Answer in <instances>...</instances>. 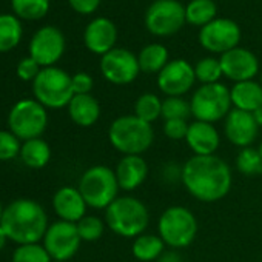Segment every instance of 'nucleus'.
I'll list each match as a JSON object with an SVG mask.
<instances>
[{
    "label": "nucleus",
    "instance_id": "obj_1",
    "mask_svg": "<svg viewBox=\"0 0 262 262\" xmlns=\"http://www.w3.org/2000/svg\"><path fill=\"white\" fill-rule=\"evenodd\" d=\"M181 182L194 199L213 204L230 193L233 173L230 165L216 155L191 156L181 168Z\"/></svg>",
    "mask_w": 262,
    "mask_h": 262
},
{
    "label": "nucleus",
    "instance_id": "obj_2",
    "mask_svg": "<svg viewBox=\"0 0 262 262\" xmlns=\"http://www.w3.org/2000/svg\"><path fill=\"white\" fill-rule=\"evenodd\" d=\"M0 225L5 230L10 241L24 244H39L50 227L48 216L43 207L28 198L13 201L5 207Z\"/></svg>",
    "mask_w": 262,
    "mask_h": 262
},
{
    "label": "nucleus",
    "instance_id": "obj_3",
    "mask_svg": "<svg viewBox=\"0 0 262 262\" xmlns=\"http://www.w3.org/2000/svg\"><path fill=\"white\" fill-rule=\"evenodd\" d=\"M108 141L123 156H142L155 142V129L151 123L141 120L138 116L125 114L111 122Z\"/></svg>",
    "mask_w": 262,
    "mask_h": 262
},
{
    "label": "nucleus",
    "instance_id": "obj_4",
    "mask_svg": "<svg viewBox=\"0 0 262 262\" xmlns=\"http://www.w3.org/2000/svg\"><path fill=\"white\" fill-rule=\"evenodd\" d=\"M103 221L114 234L136 239L148 228L150 211L147 205L135 196H119L105 210Z\"/></svg>",
    "mask_w": 262,
    "mask_h": 262
},
{
    "label": "nucleus",
    "instance_id": "obj_5",
    "mask_svg": "<svg viewBox=\"0 0 262 262\" xmlns=\"http://www.w3.org/2000/svg\"><path fill=\"white\" fill-rule=\"evenodd\" d=\"M199 224L194 213L184 205L165 208L158 221V234L173 250L187 248L198 236Z\"/></svg>",
    "mask_w": 262,
    "mask_h": 262
},
{
    "label": "nucleus",
    "instance_id": "obj_6",
    "mask_svg": "<svg viewBox=\"0 0 262 262\" xmlns=\"http://www.w3.org/2000/svg\"><path fill=\"white\" fill-rule=\"evenodd\" d=\"M79 191L86 205L94 210H106L119 196V182L114 170L106 165L90 167L79 181Z\"/></svg>",
    "mask_w": 262,
    "mask_h": 262
},
{
    "label": "nucleus",
    "instance_id": "obj_7",
    "mask_svg": "<svg viewBox=\"0 0 262 262\" xmlns=\"http://www.w3.org/2000/svg\"><path fill=\"white\" fill-rule=\"evenodd\" d=\"M33 93L45 108L59 110L68 106L74 97L71 76L57 67L42 68L33 82Z\"/></svg>",
    "mask_w": 262,
    "mask_h": 262
},
{
    "label": "nucleus",
    "instance_id": "obj_8",
    "mask_svg": "<svg viewBox=\"0 0 262 262\" xmlns=\"http://www.w3.org/2000/svg\"><path fill=\"white\" fill-rule=\"evenodd\" d=\"M231 106L230 90L221 82L201 85L190 99L191 116L194 120L208 123L224 120L233 110Z\"/></svg>",
    "mask_w": 262,
    "mask_h": 262
},
{
    "label": "nucleus",
    "instance_id": "obj_9",
    "mask_svg": "<svg viewBox=\"0 0 262 262\" xmlns=\"http://www.w3.org/2000/svg\"><path fill=\"white\" fill-rule=\"evenodd\" d=\"M48 125L47 108L36 99L19 100L8 113L11 133L22 142L40 138Z\"/></svg>",
    "mask_w": 262,
    "mask_h": 262
},
{
    "label": "nucleus",
    "instance_id": "obj_10",
    "mask_svg": "<svg viewBox=\"0 0 262 262\" xmlns=\"http://www.w3.org/2000/svg\"><path fill=\"white\" fill-rule=\"evenodd\" d=\"M185 22V7L179 0H155L145 13L147 30L161 37L176 34Z\"/></svg>",
    "mask_w": 262,
    "mask_h": 262
},
{
    "label": "nucleus",
    "instance_id": "obj_11",
    "mask_svg": "<svg viewBox=\"0 0 262 262\" xmlns=\"http://www.w3.org/2000/svg\"><path fill=\"white\" fill-rule=\"evenodd\" d=\"M100 73L113 85H128L141 73L138 56L125 48H113L100 57Z\"/></svg>",
    "mask_w": 262,
    "mask_h": 262
},
{
    "label": "nucleus",
    "instance_id": "obj_12",
    "mask_svg": "<svg viewBox=\"0 0 262 262\" xmlns=\"http://www.w3.org/2000/svg\"><path fill=\"white\" fill-rule=\"evenodd\" d=\"M80 242L76 224L60 219L50 224L43 236V247L53 260H70L79 251Z\"/></svg>",
    "mask_w": 262,
    "mask_h": 262
},
{
    "label": "nucleus",
    "instance_id": "obj_13",
    "mask_svg": "<svg viewBox=\"0 0 262 262\" xmlns=\"http://www.w3.org/2000/svg\"><path fill=\"white\" fill-rule=\"evenodd\" d=\"M241 28L231 19H214L199 31V43L210 53L224 54L239 45Z\"/></svg>",
    "mask_w": 262,
    "mask_h": 262
},
{
    "label": "nucleus",
    "instance_id": "obj_14",
    "mask_svg": "<svg viewBox=\"0 0 262 262\" xmlns=\"http://www.w3.org/2000/svg\"><path fill=\"white\" fill-rule=\"evenodd\" d=\"M65 53L63 33L56 27H42L37 30L30 42V57H33L42 68L54 67Z\"/></svg>",
    "mask_w": 262,
    "mask_h": 262
},
{
    "label": "nucleus",
    "instance_id": "obj_15",
    "mask_svg": "<svg viewBox=\"0 0 262 262\" xmlns=\"http://www.w3.org/2000/svg\"><path fill=\"white\" fill-rule=\"evenodd\" d=\"M196 82L194 67L184 59L170 60L158 74V88L167 97H184Z\"/></svg>",
    "mask_w": 262,
    "mask_h": 262
},
{
    "label": "nucleus",
    "instance_id": "obj_16",
    "mask_svg": "<svg viewBox=\"0 0 262 262\" xmlns=\"http://www.w3.org/2000/svg\"><path fill=\"white\" fill-rule=\"evenodd\" d=\"M259 125L253 113L233 108L224 119V133L230 144L239 148L251 147L259 135Z\"/></svg>",
    "mask_w": 262,
    "mask_h": 262
},
{
    "label": "nucleus",
    "instance_id": "obj_17",
    "mask_svg": "<svg viewBox=\"0 0 262 262\" xmlns=\"http://www.w3.org/2000/svg\"><path fill=\"white\" fill-rule=\"evenodd\" d=\"M222 74L233 80L234 83L237 82H245V80H253L257 73H259V60L257 57L241 47H236L219 57Z\"/></svg>",
    "mask_w": 262,
    "mask_h": 262
},
{
    "label": "nucleus",
    "instance_id": "obj_18",
    "mask_svg": "<svg viewBox=\"0 0 262 262\" xmlns=\"http://www.w3.org/2000/svg\"><path fill=\"white\" fill-rule=\"evenodd\" d=\"M185 142L193 156H211L221 145V135L213 123L194 120L188 126Z\"/></svg>",
    "mask_w": 262,
    "mask_h": 262
},
{
    "label": "nucleus",
    "instance_id": "obj_19",
    "mask_svg": "<svg viewBox=\"0 0 262 262\" xmlns=\"http://www.w3.org/2000/svg\"><path fill=\"white\" fill-rule=\"evenodd\" d=\"M117 40V28L116 25L106 17H97L91 20L83 33L85 47L99 56L106 54L111 51Z\"/></svg>",
    "mask_w": 262,
    "mask_h": 262
},
{
    "label": "nucleus",
    "instance_id": "obj_20",
    "mask_svg": "<svg viewBox=\"0 0 262 262\" xmlns=\"http://www.w3.org/2000/svg\"><path fill=\"white\" fill-rule=\"evenodd\" d=\"M53 208L60 221L77 224L86 216V202L76 187H62L53 196Z\"/></svg>",
    "mask_w": 262,
    "mask_h": 262
},
{
    "label": "nucleus",
    "instance_id": "obj_21",
    "mask_svg": "<svg viewBox=\"0 0 262 262\" xmlns=\"http://www.w3.org/2000/svg\"><path fill=\"white\" fill-rule=\"evenodd\" d=\"M114 173L120 190L135 191L147 181L150 168L142 156H123L117 162Z\"/></svg>",
    "mask_w": 262,
    "mask_h": 262
},
{
    "label": "nucleus",
    "instance_id": "obj_22",
    "mask_svg": "<svg viewBox=\"0 0 262 262\" xmlns=\"http://www.w3.org/2000/svg\"><path fill=\"white\" fill-rule=\"evenodd\" d=\"M68 114L76 125L90 128L100 119V103L91 94H74L68 105Z\"/></svg>",
    "mask_w": 262,
    "mask_h": 262
},
{
    "label": "nucleus",
    "instance_id": "obj_23",
    "mask_svg": "<svg viewBox=\"0 0 262 262\" xmlns=\"http://www.w3.org/2000/svg\"><path fill=\"white\" fill-rule=\"evenodd\" d=\"M230 97L233 108L254 113L262 106V85L254 80L237 82L230 88Z\"/></svg>",
    "mask_w": 262,
    "mask_h": 262
},
{
    "label": "nucleus",
    "instance_id": "obj_24",
    "mask_svg": "<svg viewBox=\"0 0 262 262\" xmlns=\"http://www.w3.org/2000/svg\"><path fill=\"white\" fill-rule=\"evenodd\" d=\"M165 244L161 239L159 234H151V233H144L133 239V245H131V253L133 256L141 260V262H153L158 260L164 251H165Z\"/></svg>",
    "mask_w": 262,
    "mask_h": 262
},
{
    "label": "nucleus",
    "instance_id": "obj_25",
    "mask_svg": "<svg viewBox=\"0 0 262 262\" xmlns=\"http://www.w3.org/2000/svg\"><path fill=\"white\" fill-rule=\"evenodd\" d=\"M19 156L28 168L40 170L48 165V162L51 159V148H50L48 142H45L42 138L30 139L22 144Z\"/></svg>",
    "mask_w": 262,
    "mask_h": 262
},
{
    "label": "nucleus",
    "instance_id": "obj_26",
    "mask_svg": "<svg viewBox=\"0 0 262 262\" xmlns=\"http://www.w3.org/2000/svg\"><path fill=\"white\" fill-rule=\"evenodd\" d=\"M139 68L145 74H159L168 60V50L161 43H150L144 47L138 56Z\"/></svg>",
    "mask_w": 262,
    "mask_h": 262
},
{
    "label": "nucleus",
    "instance_id": "obj_27",
    "mask_svg": "<svg viewBox=\"0 0 262 262\" xmlns=\"http://www.w3.org/2000/svg\"><path fill=\"white\" fill-rule=\"evenodd\" d=\"M22 40V25L13 14H0V53L14 50Z\"/></svg>",
    "mask_w": 262,
    "mask_h": 262
},
{
    "label": "nucleus",
    "instance_id": "obj_28",
    "mask_svg": "<svg viewBox=\"0 0 262 262\" xmlns=\"http://www.w3.org/2000/svg\"><path fill=\"white\" fill-rule=\"evenodd\" d=\"M216 4L213 0H191L185 7L187 22L194 27H205L216 19Z\"/></svg>",
    "mask_w": 262,
    "mask_h": 262
},
{
    "label": "nucleus",
    "instance_id": "obj_29",
    "mask_svg": "<svg viewBox=\"0 0 262 262\" xmlns=\"http://www.w3.org/2000/svg\"><path fill=\"white\" fill-rule=\"evenodd\" d=\"M135 116L147 123L156 122L162 117V99L155 93H144L135 102Z\"/></svg>",
    "mask_w": 262,
    "mask_h": 262
},
{
    "label": "nucleus",
    "instance_id": "obj_30",
    "mask_svg": "<svg viewBox=\"0 0 262 262\" xmlns=\"http://www.w3.org/2000/svg\"><path fill=\"white\" fill-rule=\"evenodd\" d=\"M16 17L24 20H39L50 11V0H11Z\"/></svg>",
    "mask_w": 262,
    "mask_h": 262
},
{
    "label": "nucleus",
    "instance_id": "obj_31",
    "mask_svg": "<svg viewBox=\"0 0 262 262\" xmlns=\"http://www.w3.org/2000/svg\"><path fill=\"white\" fill-rule=\"evenodd\" d=\"M236 170L248 178L262 174V158L257 148H241L236 155Z\"/></svg>",
    "mask_w": 262,
    "mask_h": 262
},
{
    "label": "nucleus",
    "instance_id": "obj_32",
    "mask_svg": "<svg viewBox=\"0 0 262 262\" xmlns=\"http://www.w3.org/2000/svg\"><path fill=\"white\" fill-rule=\"evenodd\" d=\"M194 74L196 80L201 82V85L208 83H217L219 79L224 76L219 59L214 57H204L194 65Z\"/></svg>",
    "mask_w": 262,
    "mask_h": 262
},
{
    "label": "nucleus",
    "instance_id": "obj_33",
    "mask_svg": "<svg viewBox=\"0 0 262 262\" xmlns=\"http://www.w3.org/2000/svg\"><path fill=\"white\" fill-rule=\"evenodd\" d=\"M76 227H77V231H79V236H80L82 241L96 242L103 236L106 224H105L103 219H100L97 216L86 214L76 224Z\"/></svg>",
    "mask_w": 262,
    "mask_h": 262
},
{
    "label": "nucleus",
    "instance_id": "obj_34",
    "mask_svg": "<svg viewBox=\"0 0 262 262\" xmlns=\"http://www.w3.org/2000/svg\"><path fill=\"white\" fill-rule=\"evenodd\" d=\"M13 262H53L47 248L40 244L19 245L13 253Z\"/></svg>",
    "mask_w": 262,
    "mask_h": 262
},
{
    "label": "nucleus",
    "instance_id": "obj_35",
    "mask_svg": "<svg viewBox=\"0 0 262 262\" xmlns=\"http://www.w3.org/2000/svg\"><path fill=\"white\" fill-rule=\"evenodd\" d=\"M190 116H191L190 100H185L184 97H165L162 100L164 120H174V119L188 120Z\"/></svg>",
    "mask_w": 262,
    "mask_h": 262
},
{
    "label": "nucleus",
    "instance_id": "obj_36",
    "mask_svg": "<svg viewBox=\"0 0 262 262\" xmlns=\"http://www.w3.org/2000/svg\"><path fill=\"white\" fill-rule=\"evenodd\" d=\"M22 144L11 131L0 129V161H11L20 155Z\"/></svg>",
    "mask_w": 262,
    "mask_h": 262
},
{
    "label": "nucleus",
    "instance_id": "obj_37",
    "mask_svg": "<svg viewBox=\"0 0 262 262\" xmlns=\"http://www.w3.org/2000/svg\"><path fill=\"white\" fill-rule=\"evenodd\" d=\"M188 120L174 119V120H164V135L170 141H185L188 133Z\"/></svg>",
    "mask_w": 262,
    "mask_h": 262
},
{
    "label": "nucleus",
    "instance_id": "obj_38",
    "mask_svg": "<svg viewBox=\"0 0 262 262\" xmlns=\"http://www.w3.org/2000/svg\"><path fill=\"white\" fill-rule=\"evenodd\" d=\"M40 70H42V67L33 57L28 56V57H25V59H22L19 62L16 73H17L19 79H22L25 82H34V79L39 76Z\"/></svg>",
    "mask_w": 262,
    "mask_h": 262
},
{
    "label": "nucleus",
    "instance_id": "obj_39",
    "mask_svg": "<svg viewBox=\"0 0 262 262\" xmlns=\"http://www.w3.org/2000/svg\"><path fill=\"white\" fill-rule=\"evenodd\" d=\"M73 80V91L74 94H91V90L94 86V80L88 73H76L71 76Z\"/></svg>",
    "mask_w": 262,
    "mask_h": 262
},
{
    "label": "nucleus",
    "instance_id": "obj_40",
    "mask_svg": "<svg viewBox=\"0 0 262 262\" xmlns=\"http://www.w3.org/2000/svg\"><path fill=\"white\" fill-rule=\"evenodd\" d=\"M68 2L71 8L79 14H91L100 5V0H68Z\"/></svg>",
    "mask_w": 262,
    "mask_h": 262
},
{
    "label": "nucleus",
    "instance_id": "obj_41",
    "mask_svg": "<svg viewBox=\"0 0 262 262\" xmlns=\"http://www.w3.org/2000/svg\"><path fill=\"white\" fill-rule=\"evenodd\" d=\"M156 262H182V256L173 250V251H164V254Z\"/></svg>",
    "mask_w": 262,
    "mask_h": 262
},
{
    "label": "nucleus",
    "instance_id": "obj_42",
    "mask_svg": "<svg viewBox=\"0 0 262 262\" xmlns=\"http://www.w3.org/2000/svg\"><path fill=\"white\" fill-rule=\"evenodd\" d=\"M7 241H8V236L5 233V230L2 228V225H0V251H2L7 245Z\"/></svg>",
    "mask_w": 262,
    "mask_h": 262
},
{
    "label": "nucleus",
    "instance_id": "obj_43",
    "mask_svg": "<svg viewBox=\"0 0 262 262\" xmlns=\"http://www.w3.org/2000/svg\"><path fill=\"white\" fill-rule=\"evenodd\" d=\"M253 116H254V120L257 122V125H259V126H262V106H260V108H257V110L253 113Z\"/></svg>",
    "mask_w": 262,
    "mask_h": 262
},
{
    "label": "nucleus",
    "instance_id": "obj_44",
    "mask_svg": "<svg viewBox=\"0 0 262 262\" xmlns=\"http://www.w3.org/2000/svg\"><path fill=\"white\" fill-rule=\"evenodd\" d=\"M4 210H5V207L2 205V201H0V219H2V214H4Z\"/></svg>",
    "mask_w": 262,
    "mask_h": 262
},
{
    "label": "nucleus",
    "instance_id": "obj_45",
    "mask_svg": "<svg viewBox=\"0 0 262 262\" xmlns=\"http://www.w3.org/2000/svg\"><path fill=\"white\" fill-rule=\"evenodd\" d=\"M257 150H259V153H260V158H262V142H260V145H259V148H257Z\"/></svg>",
    "mask_w": 262,
    "mask_h": 262
},
{
    "label": "nucleus",
    "instance_id": "obj_46",
    "mask_svg": "<svg viewBox=\"0 0 262 262\" xmlns=\"http://www.w3.org/2000/svg\"><path fill=\"white\" fill-rule=\"evenodd\" d=\"M53 262H70V260H53Z\"/></svg>",
    "mask_w": 262,
    "mask_h": 262
},
{
    "label": "nucleus",
    "instance_id": "obj_47",
    "mask_svg": "<svg viewBox=\"0 0 262 262\" xmlns=\"http://www.w3.org/2000/svg\"><path fill=\"white\" fill-rule=\"evenodd\" d=\"M260 85H262V73H260Z\"/></svg>",
    "mask_w": 262,
    "mask_h": 262
},
{
    "label": "nucleus",
    "instance_id": "obj_48",
    "mask_svg": "<svg viewBox=\"0 0 262 262\" xmlns=\"http://www.w3.org/2000/svg\"><path fill=\"white\" fill-rule=\"evenodd\" d=\"M10 262H13V260H10Z\"/></svg>",
    "mask_w": 262,
    "mask_h": 262
}]
</instances>
